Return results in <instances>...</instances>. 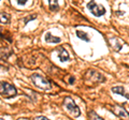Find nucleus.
I'll list each match as a JSON object with an SVG mask.
<instances>
[{"label": "nucleus", "mask_w": 129, "mask_h": 120, "mask_svg": "<svg viewBox=\"0 0 129 120\" xmlns=\"http://www.w3.org/2000/svg\"><path fill=\"white\" fill-rule=\"evenodd\" d=\"M11 21V16L7 12H1L0 13V23L1 24H9Z\"/></svg>", "instance_id": "nucleus-11"}, {"label": "nucleus", "mask_w": 129, "mask_h": 120, "mask_svg": "<svg viewBox=\"0 0 129 120\" xmlns=\"http://www.w3.org/2000/svg\"><path fill=\"white\" fill-rule=\"evenodd\" d=\"M112 91L114 93H116V94H119V95H122V97H125L126 99H129V94L126 92V91H125L124 87H122V86L112 87Z\"/></svg>", "instance_id": "nucleus-10"}, {"label": "nucleus", "mask_w": 129, "mask_h": 120, "mask_svg": "<svg viewBox=\"0 0 129 120\" xmlns=\"http://www.w3.org/2000/svg\"><path fill=\"white\" fill-rule=\"evenodd\" d=\"M109 43H110V45L111 47L114 50L116 51H119L120 49H122V47H123V41L120 39L118 38H116V37H113V38H110L109 39Z\"/></svg>", "instance_id": "nucleus-7"}, {"label": "nucleus", "mask_w": 129, "mask_h": 120, "mask_svg": "<svg viewBox=\"0 0 129 120\" xmlns=\"http://www.w3.org/2000/svg\"><path fill=\"white\" fill-rule=\"evenodd\" d=\"M0 120H5V119H2V118H0Z\"/></svg>", "instance_id": "nucleus-19"}, {"label": "nucleus", "mask_w": 129, "mask_h": 120, "mask_svg": "<svg viewBox=\"0 0 129 120\" xmlns=\"http://www.w3.org/2000/svg\"><path fill=\"white\" fill-rule=\"evenodd\" d=\"M34 120H50V119H47L46 117H43V116H39V117L34 118Z\"/></svg>", "instance_id": "nucleus-17"}, {"label": "nucleus", "mask_w": 129, "mask_h": 120, "mask_svg": "<svg viewBox=\"0 0 129 120\" xmlns=\"http://www.w3.org/2000/svg\"><path fill=\"white\" fill-rule=\"evenodd\" d=\"M76 35H78V38L81 39L82 41H85V42H88V41H89V38H88L87 33H86V32H84V31L78 30V31H76Z\"/></svg>", "instance_id": "nucleus-12"}, {"label": "nucleus", "mask_w": 129, "mask_h": 120, "mask_svg": "<svg viewBox=\"0 0 129 120\" xmlns=\"http://www.w3.org/2000/svg\"><path fill=\"white\" fill-rule=\"evenodd\" d=\"M44 40H45V42L48 43V44H56V43H59L61 41V39L58 38V37H55L52 33L50 32H46L45 33V37H44Z\"/></svg>", "instance_id": "nucleus-8"}, {"label": "nucleus", "mask_w": 129, "mask_h": 120, "mask_svg": "<svg viewBox=\"0 0 129 120\" xmlns=\"http://www.w3.org/2000/svg\"><path fill=\"white\" fill-rule=\"evenodd\" d=\"M73 82H74V78H73V77H70V79H69V83H70V84H72Z\"/></svg>", "instance_id": "nucleus-18"}, {"label": "nucleus", "mask_w": 129, "mask_h": 120, "mask_svg": "<svg viewBox=\"0 0 129 120\" xmlns=\"http://www.w3.org/2000/svg\"><path fill=\"white\" fill-rule=\"evenodd\" d=\"M112 111L114 113L116 116H118L120 118H129V113L127 109H125V107L120 106V105H114L111 107Z\"/></svg>", "instance_id": "nucleus-6"}, {"label": "nucleus", "mask_w": 129, "mask_h": 120, "mask_svg": "<svg viewBox=\"0 0 129 120\" xmlns=\"http://www.w3.org/2000/svg\"><path fill=\"white\" fill-rule=\"evenodd\" d=\"M30 78H31V82L34 83L38 88H40V89H42V90H48V89H51V87H52L51 82L48 81L47 78L43 77L42 75H40L38 73H35V74L31 75Z\"/></svg>", "instance_id": "nucleus-2"}, {"label": "nucleus", "mask_w": 129, "mask_h": 120, "mask_svg": "<svg viewBox=\"0 0 129 120\" xmlns=\"http://www.w3.org/2000/svg\"><path fill=\"white\" fill-rule=\"evenodd\" d=\"M58 56V58L59 60L61 62H66V61H69V59H70V56H69V53L64 49V48H60L59 49V53L57 54Z\"/></svg>", "instance_id": "nucleus-9"}, {"label": "nucleus", "mask_w": 129, "mask_h": 120, "mask_svg": "<svg viewBox=\"0 0 129 120\" xmlns=\"http://www.w3.org/2000/svg\"><path fill=\"white\" fill-rule=\"evenodd\" d=\"M88 118H89V120H104L102 117H100L94 110H90L89 113H88Z\"/></svg>", "instance_id": "nucleus-13"}, {"label": "nucleus", "mask_w": 129, "mask_h": 120, "mask_svg": "<svg viewBox=\"0 0 129 120\" xmlns=\"http://www.w3.org/2000/svg\"><path fill=\"white\" fill-rule=\"evenodd\" d=\"M36 18H37V15H36V14H32V15H30V16H27L25 19H24V23L27 24L29 21H34V19H36Z\"/></svg>", "instance_id": "nucleus-15"}, {"label": "nucleus", "mask_w": 129, "mask_h": 120, "mask_svg": "<svg viewBox=\"0 0 129 120\" xmlns=\"http://www.w3.org/2000/svg\"><path fill=\"white\" fill-rule=\"evenodd\" d=\"M16 3H17L18 6H25L26 3H27V0H17Z\"/></svg>", "instance_id": "nucleus-16"}, {"label": "nucleus", "mask_w": 129, "mask_h": 120, "mask_svg": "<svg viewBox=\"0 0 129 120\" xmlns=\"http://www.w3.org/2000/svg\"><path fill=\"white\" fill-rule=\"evenodd\" d=\"M17 94L16 88L7 82H0V95L6 99L14 98Z\"/></svg>", "instance_id": "nucleus-1"}, {"label": "nucleus", "mask_w": 129, "mask_h": 120, "mask_svg": "<svg viewBox=\"0 0 129 120\" xmlns=\"http://www.w3.org/2000/svg\"><path fill=\"white\" fill-rule=\"evenodd\" d=\"M48 7H50V10L53 12L58 11V9H59L58 3H57V1H55V0H50V1H48Z\"/></svg>", "instance_id": "nucleus-14"}, {"label": "nucleus", "mask_w": 129, "mask_h": 120, "mask_svg": "<svg viewBox=\"0 0 129 120\" xmlns=\"http://www.w3.org/2000/svg\"><path fill=\"white\" fill-rule=\"evenodd\" d=\"M63 106L64 108L68 110V113H70L71 116L73 117H80L81 115V110L79 108V106L75 104V102L72 100L70 97H66L63 100Z\"/></svg>", "instance_id": "nucleus-3"}, {"label": "nucleus", "mask_w": 129, "mask_h": 120, "mask_svg": "<svg viewBox=\"0 0 129 120\" xmlns=\"http://www.w3.org/2000/svg\"><path fill=\"white\" fill-rule=\"evenodd\" d=\"M87 8H88V10L90 11V13L96 17H100V16H102V15L106 14V9H104V7L95 2V1L88 2Z\"/></svg>", "instance_id": "nucleus-5"}, {"label": "nucleus", "mask_w": 129, "mask_h": 120, "mask_svg": "<svg viewBox=\"0 0 129 120\" xmlns=\"http://www.w3.org/2000/svg\"><path fill=\"white\" fill-rule=\"evenodd\" d=\"M85 79L87 82H90V84H97V83H103L106 78L102 74L94 70H88L85 74Z\"/></svg>", "instance_id": "nucleus-4"}]
</instances>
